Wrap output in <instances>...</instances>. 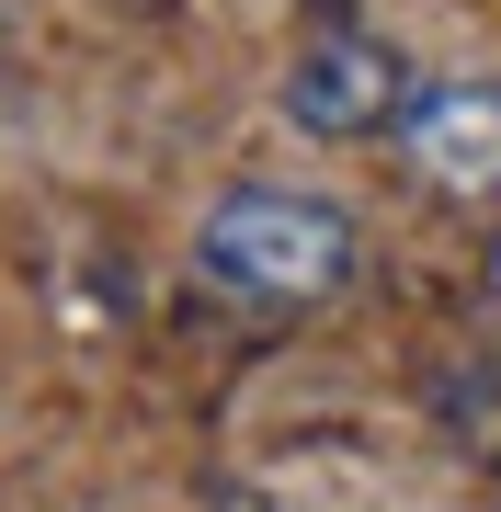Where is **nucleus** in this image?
Listing matches in <instances>:
<instances>
[{"label": "nucleus", "instance_id": "f257e3e1", "mask_svg": "<svg viewBox=\"0 0 501 512\" xmlns=\"http://www.w3.org/2000/svg\"><path fill=\"white\" fill-rule=\"evenodd\" d=\"M353 274V217L297 183H240L205 205V285L251 308H319Z\"/></svg>", "mask_w": 501, "mask_h": 512}, {"label": "nucleus", "instance_id": "f03ea898", "mask_svg": "<svg viewBox=\"0 0 501 512\" xmlns=\"http://www.w3.org/2000/svg\"><path fill=\"white\" fill-rule=\"evenodd\" d=\"M285 126H308V137H376L399 103V57L376 46V35H353V23H331V35H308L297 46V69H285Z\"/></svg>", "mask_w": 501, "mask_h": 512}, {"label": "nucleus", "instance_id": "7ed1b4c3", "mask_svg": "<svg viewBox=\"0 0 501 512\" xmlns=\"http://www.w3.org/2000/svg\"><path fill=\"white\" fill-rule=\"evenodd\" d=\"M399 148L433 194H467V205L501 194V92L490 80H422L399 114Z\"/></svg>", "mask_w": 501, "mask_h": 512}, {"label": "nucleus", "instance_id": "20e7f679", "mask_svg": "<svg viewBox=\"0 0 501 512\" xmlns=\"http://www.w3.org/2000/svg\"><path fill=\"white\" fill-rule=\"evenodd\" d=\"M205 512H262V501H240V490H217V501H205Z\"/></svg>", "mask_w": 501, "mask_h": 512}, {"label": "nucleus", "instance_id": "39448f33", "mask_svg": "<svg viewBox=\"0 0 501 512\" xmlns=\"http://www.w3.org/2000/svg\"><path fill=\"white\" fill-rule=\"evenodd\" d=\"M490 285H501V239H490Z\"/></svg>", "mask_w": 501, "mask_h": 512}]
</instances>
